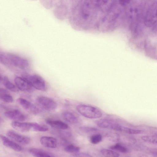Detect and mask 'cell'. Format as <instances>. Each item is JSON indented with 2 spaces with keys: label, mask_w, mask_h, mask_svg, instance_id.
Returning <instances> with one entry per match:
<instances>
[{
  "label": "cell",
  "mask_w": 157,
  "mask_h": 157,
  "mask_svg": "<svg viewBox=\"0 0 157 157\" xmlns=\"http://www.w3.org/2000/svg\"><path fill=\"white\" fill-rule=\"evenodd\" d=\"M0 62L7 66H13L21 69H25L29 66L26 59L16 54L5 53L0 54Z\"/></svg>",
  "instance_id": "obj_1"
},
{
  "label": "cell",
  "mask_w": 157,
  "mask_h": 157,
  "mask_svg": "<svg viewBox=\"0 0 157 157\" xmlns=\"http://www.w3.org/2000/svg\"><path fill=\"white\" fill-rule=\"evenodd\" d=\"M76 109L82 116L89 119H97L101 117L102 113L97 108L85 105H79L76 106Z\"/></svg>",
  "instance_id": "obj_2"
},
{
  "label": "cell",
  "mask_w": 157,
  "mask_h": 157,
  "mask_svg": "<svg viewBox=\"0 0 157 157\" xmlns=\"http://www.w3.org/2000/svg\"><path fill=\"white\" fill-rule=\"evenodd\" d=\"M34 88L44 91L47 89L45 81L40 76L36 74H25L23 77Z\"/></svg>",
  "instance_id": "obj_3"
},
{
  "label": "cell",
  "mask_w": 157,
  "mask_h": 157,
  "mask_svg": "<svg viewBox=\"0 0 157 157\" xmlns=\"http://www.w3.org/2000/svg\"><path fill=\"white\" fill-rule=\"evenodd\" d=\"M36 101L41 108L49 111L55 110L57 107L56 102L52 99L48 97H38L36 99Z\"/></svg>",
  "instance_id": "obj_4"
},
{
  "label": "cell",
  "mask_w": 157,
  "mask_h": 157,
  "mask_svg": "<svg viewBox=\"0 0 157 157\" xmlns=\"http://www.w3.org/2000/svg\"><path fill=\"white\" fill-rule=\"evenodd\" d=\"M17 102L23 109L33 114L37 115L40 112L38 107L24 98H19L17 99Z\"/></svg>",
  "instance_id": "obj_5"
},
{
  "label": "cell",
  "mask_w": 157,
  "mask_h": 157,
  "mask_svg": "<svg viewBox=\"0 0 157 157\" xmlns=\"http://www.w3.org/2000/svg\"><path fill=\"white\" fill-rule=\"evenodd\" d=\"M96 124L100 128L119 131H120L122 126L116 121L107 119H100L96 122Z\"/></svg>",
  "instance_id": "obj_6"
},
{
  "label": "cell",
  "mask_w": 157,
  "mask_h": 157,
  "mask_svg": "<svg viewBox=\"0 0 157 157\" xmlns=\"http://www.w3.org/2000/svg\"><path fill=\"white\" fill-rule=\"evenodd\" d=\"M14 82L18 90L26 92H32L34 89L31 86L28 81L23 77L19 76L16 77Z\"/></svg>",
  "instance_id": "obj_7"
},
{
  "label": "cell",
  "mask_w": 157,
  "mask_h": 157,
  "mask_svg": "<svg viewBox=\"0 0 157 157\" xmlns=\"http://www.w3.org/2000/svg\"><path fill=\"white\" fill-rule=\"evenodd\" d=\"M6 135L11 139L21 144L26 145L30 142V140L29 137L19 134L13 130L8 131Z\"/></svg>",
  "instance_id": "obj_8"
},
{
  "label": "cell",
  "mask_w": 157,
  "mask_h": 157,
  "mask_svg": "<svg viewBox=\"0 0 157 157\" xmlns=\"http://www.w3.org/2000/svg\"><path fill=\"white\" fill-rule=\"evenodd\" d=\"M11 125L14 129L21 132H25L32 130L33 123L13 121L11 123Z\"/></svg>",
  "instance_id": "obj_9"
},
{
  "label": "cell",
  "mask_w": 157,
  "mask_h": 157,
  "mask_svg": "<svg viewBox=\"0 0 157 157\" xmlns=\"http://www.w3.org/2000/svg\"><path fill=\"white\" fill-rule=\"evenodd\" d=\"M4 115L7 118L14 121H22L25 119V116L17 109L6 111Z\"/></svg>",
  "instance_id": "obj_10"
},
{
  "label": "cell",
  "mask_w": 157,
  "mask_h": 157,
  "mask_svg": "<svg viewBox=\"0 0 157 157\" xmlns=\"http://www.w3.org/2000/svg\"><path fill=\"white\" fill-rule=\"evenodd\" d=\"M0 138L3 144L6 147L17 151H20L22 150V147L20 145L7 137L0 135Z\"/></svg>",
  "instance_id": "obj_11"
},
{
  "label": "cell",
  "mask_w": 157,
  "mask_h": 157,
  "mask_svg": "<svg viewBox=\"0 0 157 157\" xmlns=\"http://www.w3.org/2000/svg\"><path fill=\"white\" fill-rule=\"evenodd\" d=\"M41 144L45 147L49 148H55L57 145L56 139L53 137L43 136L40 140Z\"/></svg>",
  "instance_id": "obj_12"
},
{
  "label": "cell",
  "mask_w": 157,
  "mask_h": 157,
  "mask_svg": "<svg viewBox=\"0 0 157 157\" xmlns=\"http://www.w3.org/2000/svg\"><path fill=\"white\" fill-rule=\"evenodd\" d=\"M46 122L51 127L56 129L65 130L68 128L67 124L59 120L47 119L46 120Z\"/></svg>",
  "instance_id": "obj_13"
},
{
  "label": "cell",
  "mask_w": 157,
  "mask_h": 157,
  "mask_svg": "<svg viewBox=\"0 0 157 157\" xmlns=\"http://www.w3.org/2000/svg\"><path fill=\"white\" fill-rule=\"evenodd\" d=\"M29 151L35 157H55L50 153L40 148H31L29 150Z\"/></svg>",
  "instance_id": "obj_14"
},
{
  "label": "cell",
  "mask_w": 157,
  "mask_h": 157,
  "mask_svg": "<svg viewBox=\"0 0 157 157\" xmlns=\"http://www.w3.org/2000/svg\"><path fill=\"white\" fill-rule=\"evenodd\" d=\"M62 116L64 119L68 122L75 124L78 122V120L77 117L70 112H63L62 113Z\"/></svg>",
  "instance_id": "obj_15"
},
{
  "label": "cell",
  "mask_w": 157,
  "mask_h": 157,
  "mask_svg": "<svg viewBox=\"0 0 157 157\" xmlns=\"http://www.w3.org/2000/svg\"><path fill=\"white\" fill-rule=\"evenodd\" d=\"M0 99L6 103H11L13 101L12 97L5 89L0 88Z\"/></svg>",
  "instance_id": "obj_16"
},
{
  "label": "cell",
  "mask_w": 157,
  "mask_h": 157,
  "mask_svg": "<svg viewBox=\"0 0 157 157\" xmlns=\"http://www.w3.org/2000/svg\"><path fill=\"white\" fill-rule=\"evenodd\" d=\"M101 153L102 157H119V156L118 153L110 149H102Z\"/></svg>",
  "instance_id": "obj_17"
},
{
  "label": "cell",
  "mask_w": 157,
  "mask_h": 157,
  "mask_svg": "<svg viewBox=\"0 0 157 157\" xmlns=\"http://www.w3.org/2000/svg\"><path fill=\"white\" fill-rule=\"evenodd\" d=\"M3 83L4 86L8 89L13 92H17L18 89L16 86L10 82L6 77L3 79Z\"/></svg>",
  "instance_id": "obj_18"
},
{
  "label": "cell",
  "mask_w": 157,
  "mask_h": 157,
  "mask_svg": "<svg viewBox=\"0 0 157 157\" xmlns=\"http://www.w3.org/2000/svg\"><path fill=\"white\" fill-rule=\"evenodd\" d=\"M120 131L129 134H141L143 132V131L142 130L133 129L123 126H122Z\"/></svg>",
  "instance_id": "obj_19"
},
{
  "label": "cell",
  "mask_w": 157,
  "mask_h": 157,
  "mask_svg": "<svg viewBox=\"0 0 157 157\" xmlns=\"http://www.w3.org/2000/svg\"><path fill=\"white\" fill-rule=\"evenodd\" d=\"M142 140L144 142L156 144L157 137L156 135H146L141 137Z\"/></svg>",
  "instance_id": "obj_20"
},
{
  "label": "cell",
  "mask_w": 157,
  "mask_h": 157,
  "mask_svg": "<svg viewBox=\"0 0 157 157\" xmlns=\"http://www.w3.org/2000/svg\"><path fill=\"white\" fill-rule=\"evenodd\" d=\"M109 148L111 150H115L122 153L126 152L128 151L126 147L119 143H117L112 145L109 147Z\"/></svg>",
  "instance_id": "obj_21"
},
{
  "label": "cell",
  "mask_w": 157,
  "mask_h": 157,
  "mask_svg": "<svg viewBox=\"0 0 157 157\" xmlns=\"http://www.w3.org/2000/svg\"><path fill=\"white\" fill-rule=\"evenodd\" d=\"M105 136L108 140L112 142H117L120 139L119 135L114 132L107 133L106 134Z\"/></svg>",
  "instance_id": "obj_22"
},
{
  "label": "cell",
  "mask_w": 157,
  "mask_h": 157,
  "mask_svg": "<svg viewBox=\"0 0 157 157\" xmlns=\"http://www.w3.org/2000/svg\"><path fill=\"white\" fill-rule=\"evenodd\" d=\"M48 128L47 126L36 123H33L32 131L38 132H46Z\"/></svg>",
  "instance_id": "obj_23"
},
{
  "label": "cell",
  "mask_w": 157,
  "mask_h": 157,
  "mask_svg": "<svg viewBox=\"0 0 157 157\" xmlns=\"http://www.w3.org/2000/svg\"><path fill=\"white\" fill-rule=\"evenodd\" d=\"M80 149L79 147L72 144H69L64 148V150L66 151L74 154L79 152Z\"/></svg>",
  "instance_id": "obj_24"
},
{
  "label": "cell",
  "mask_w": 157,
  "mask_h": 157,
  "mask_svg": "<svg viewBox=\"0 0 157 157\" xmlns=\"http://www.w3.org/2000/svg\"><path fill=\"white\" fill-rule=\"evenodd\" d=\"M102 136L99 134H95L92 135L90 138V142L93 144H96L102 140Z\"/></svg>",
  "instance_id": "obj_25"
},
{
  "label": "cell",
  "mask_w": 157,
  "mask_h": 157,
  "mask_svg": "<svg viewBox=\"0 0 157 157\" xmlns=\"http://www.w3.org/2000/svg\"><path fill=\"white\" fill-rule=\"evenodd\" d=\"M82 131L86 133H89L96 132L97 129L95 128L83 126L80 128Z\"/></svg>",
  "instance_id": "obj_26"
},
{
  "label": "cell",
  "mask_w": 157,
  "mask_h": 157,
  "mask_svg": "<svg viewBox=\"0 0 157 157\" xmlns=\"http://www.w3.org/2000/svg\"><path fill=\"white\" fill-rule=\"evenodd\" d=\"M74 157H92L90 155L85 153L78 152L74 154Z\"/></svg>",
  "instance_id": "obj_27"
},
{
  "label": "cell",
  "mask_w": 157,
  "mask_h": 157,
  "mask_svg": "<svg viewBox=\"0 0 157 157\" xmlns=\"http://www.w3.org/2000/svg\"><path fill=\"white\" fill-rule=\"evenodd\" d=\"M2 80V77H1V76H0V82Z\"/></svg>",
  "instance_id": "obj_28"
}]
</instances>
